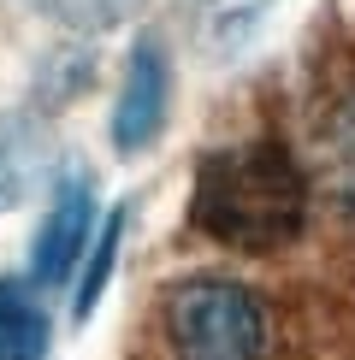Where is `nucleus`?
Returning <instances> with one entry per match:
<instances>
[{
    "label": "nucleus",
    "mask_w": 355,
    "mask_h": 360,
    "mask_svg": "<svg viewBox=\"0 0 355 360\" xmlns=\"http://www.w3.org/2000/svg\"><path fill=\"white\" fill-rule=\"evenodd\" d=\"M302 213H308L302 172L278 142H243V148L201 154L189 219L213 243H225L237 254H273L296 243Z\"/></svg>",
    "instance_id": "1"
},
{
    "label": "nucleus",
    "mask_w": 355,
    "mask_h": 360,
    "mask_svg": "<svg viewBox=\"0 0 355 360\" xmlns=\"http://www.w3.org/2000/svg\"><path fill=\"white\" fill-rule=\"evenodd\" d=\"M166 337L178 360H261L266 313L231 278H189L166 295Z\"/></svg>",
    "instance_id": "2"
},
{
    "label": "nucleus",
    "mask_w": 355,
    "mask_h": 360,
    "mask_svg": "<svg viewBox=\"0 0 355 360\" xmlns=\"http://www.w3.org/2000/svg\"><path fill=\"white\" fill-rule=\"evenodd\" d=\"M89 236H95V184L83 172H66L36 224V243H30V283L36 290H66L89 254Z\"/></svg>",
    "instance_id": "3"
},
{
    "label": "nucleus",
    "mask_w": 355,
    "mask_h": 360,
    "mask_svg": "<svg viewBox=\"0 0 355 360\" xmlns=\"http://www.w3.org/2000/svg\"><path fill=\"white\" fill-rule=\"evenodd\" d=\"M166 107H172V59L160 36H142L125 59V83L113 101V148L118 154H142L160 142L166 130Z\"/></svg>",
    "instance_id": "4"
},
{
    "label": "nucleus",
    "mask_w": 355,
    "mask_h": 360,
    "mask_svg": "<svg viewBox=\"0 0 355 360\" xmlns=\"http://www.w3.org/2000/svg\"><path fill=\"white\" fill-rule=\"evenodd\" d=\"M54 325L30 278H0V360H48Z\"/></svg>",
    "instance_id": "5"
},
{
    "label": "nucleus",
    "mask_w": 355,
    "mask_h": 360,
    "mask_svg": "<svg viewBox=\"0 0 355 360\" xmlns=\"http://www.w3.org/2000/svg\"><path fill=\"white\" fill-rule=\"evenodd\" d=\"M118 243H125V207H113V213H107V224L95 231V248L83 254V272H77V302H71L77 325L101 307V290H107V278H113V266H118Z\"/></svg>",
    "instance_id": "6"
},
{
    "label": "nucleus",
    "mask_w": 355,
    "mask_h": 360,
    "mask_svg": "<svg viewBox=\"0 0 355 360\" xmlns=\"http://www.w3.org/2000/svg\"><path fill=\"white\" fill-rule=\"evenodd\" d=\"M18 6L42 12V18H54V24H66V30H83V36H101V30L130 24L148 0H18Z\"/></svg>",
    "instance_id": "7"
},
{
    "label": "nucleus",
    "mask_w": 355,
    "mask_h": 360,
    "mask_svg": "<svg viewBox=\"0 0 355 360\" xmlns=\"http://www.w3.org/2000/svg\"><path fill=\"white\" fill-rule=\"evenodd\" d=\"M30 172H36V142H30L24 124H0V207H12L30 189Z\"/></svg>",
    "instance_id": "8"
},
{
    "label": "nucleus",
    "mask_w": 355,
    "mask_h": 360,
    "mask_svg": "<svg viewBox=\"0 0 355 360\" xmlns=\"http://www.w3.org/2000/svg\"><path fill=\"white\" fill-rule=\"evenodd\" d=\"M332 148H337V177H344V189L355 195V101L337 112V142Z\"/></svg>",
    "instance_id": "9"
}]
</instances>
